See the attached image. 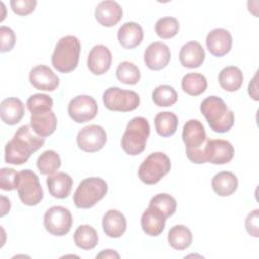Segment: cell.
<instances>
[{
  "mask_svg": "<svg viewBox=\"0 0 259 259\" xmlns=\"http://www.w3.org/2000/svg\"><path fill=\"white\" fill-rule=\"evenodd\" d=\"M171 60V52L169 47L161 41L150 44L144 53V61L146 66L153 70L159 71L164 69Z\"/></svg>",
  "mask_w": 259,
  "mask_h": 259,
  "instance_id": "4fadbf2b",
  "label": "cell"
},
{
  "mask_svg": "<svg viewBox=\"0 0 259 259\" xmlns=\"http://www.w3.org/2000/svg\"><path fill=\"white\" fill-rule=\"evenodd\" d=\"M16 189L22 203L28 206L38 204L44 197V191L38 176L29 169L18 172Z\"/></svg>",
  "mask_w": 259,
  "mask_h": 259,
  "instance_id": "52a82bcc",
  "label": "cell"
},
{
  "mask_svg": "<svg viewBox=\"0 0 259 259\" xmlns=\"http://www.w3.org/2000/svg\"><path fill=\"white\" fill-rule=\"evenodd\" d=\"M44 144V137L38 136L31 126L27 124L22 125L5 145L4 160L7 164H24L30 158L31 154L39 150Z\"/></svg>",
  "mask_w": 259,
  "mask_h": 259,
  "instance_id": "6da1fadb",
  "label": "cell"
},
{
  "mask_svg": "<svg viewBox=\"0 0 259 259\" xmlns=\"http://www.w3.org/2000/svg\"><path fill=\"white\" fill-rule=\"evenodd\" d=\"M166 220L167 218L159 209L149 205L142 214L141 226L147 235L157 237L164 231Z\"/></svg>",
  "mask_w": 259,
  "mask_h": 259,
  "instance_id": "d6986e66",
  "label": "cell"
},
{
  "mask_svg": "<svg viewBox=\"0 0 259 259\" xmlns=\"http://www.w3.org/2000/svg\"><path fill=\"white\" fill-rule=\"evenodd\" d=\"M74 242L77 247L83 250H91L98 243L97 232L89 225H81L74 233Z\"/></svg>",
  "mask_w": 259,
  "mask_h": 259,
  "instance_id": "f1b7e54d",
  "label": "cell"
},
{
  "mask_svg": "<svg viewBox=\"0 0 259 259\" xmlns=\"http://www.w3.org/2000/svg\"><path fill=\"white\" fill-rule=\"evenodd\" d=\"M102 228L110 238L121 237L126 230V219L117 209H109L102 218Z\"/></svg>",
  "mask_w": 259,
  "mask_h": 259,
  "instance_id": "7402d4cb",
  "label": "cell"
},
{
  "mask_svg": "<svg viewBox=\"0 0 259 259\" xmlns=\"http://www.w3.org/2000/svg\"><path fill=\"white\" fill-rule=\"evenodd\" d=\"M244 81L242 71L235 66L225 67L219 74L220 86L230 92L237 91L241 88Z\"/></svg>",
  "mask_w": 259,
  "mask_h": 259,
  "instance_id": "4316f807",
  "label": "cell"
},
{
  "mask_svg": "<svg viewBox=\"0 0 259 259\" xmlns=\"http://www.w3.org/2000/svg\"><path fill=\"white\" fill-rule=\"evenodd\" d=\"M150 135L149 121L142 116H136L130 120L121 138L122 150L131 156L141 154Z\"/></svg>",
  "mask_w": 259,
  "mask_h": 259,
  "instance_id": "277c9868",
  "label": "cell"
},
{
  "mask_svg": "<svg viewBox=\"0 0 259 259\" xmlns=\"http://www.w3.org/2000/svg\"><path fill=\"white\" fill-rule=\"evenodd\" d=\"M179 30V22L175 17L166 16L160 18L155 25L157 35L163 39L172 38Z\"/></svg>",
  "mask_w": 259,
  "mask_h": 259,
  "instance_id": "d590c367",
  "label": "cell"
},
{
  "mask_svg": "<svg viewBox=\"0 0 259 259\" xmlns=\"http://www.w3.org/2000/svg\"><path fill=\"white\" fill-rule=\"evenodd\" d=\"M73 224L70 210L64 206L55 205L50 207L44 215L45 229L54 236L62 237L68 234Z\"/></svg>",
  "mask_w": 259,
  "mask_h": 259,
  "instance_id": "9c48e42d",
  "label": "cell"
},
{
  "mask_svg": "<svg viewBox=\"0 0 259 259\" xmlns=\"http://www.w3.org/2000/svg\"><path fill=\"white\" fill-rule=\"evenodd\" d=\"M97 103L92 96L77 95L68 104L69 116L78 123H84L93 119L97 114Z\"/></svg>",
  "mask_w": 259,
  "mask_h": 259,
  "instance_id": "30bf717a",
  "label": "cell"
},
{
  "mask_svg": "<svg viewBox=\"0 0 259 259\" xmlns=\"http://www.w3.org/2000/svg\"><path fill=\"white\" fill-rule=\"evenodd\" d=\"M171 169L170 158L162 152L150 154L140 165L138 170L139 178L148 185L158 183Z\"/></svg>",
  "mask_w": 259,
  "mask_h": 259,
  "instance_id": "8992f818",
  "label": "cell"
},
{
  "mask_svg": "<svg viewBox=\"0 0 259 259\" xmlns=\"http://www.w3.org/2000/svg\"><path fill=\"white\" fill-rule=\"evenodd\" d=\"M24 115V105L17 97H8L1 101L0 116L4 123L14 125L18 123Z\"/></svg>",
  "mask_w": 259,
  "mask_h": 259,
  "instance_id": "44dd1931",
  "label": "cell"
},
{
  "mask_svg": "<svg viewBox=\"0 0 259 259\" xmlns=\"http://www.w3.org/2000/svg\"><path fill=\"white\" fill-rule=\"evenodd\" d=\"M202 151L205 163L215 165L227 164L234 157V147L229 141L222 139L207 141Z\"/></svg>",
  "mask_w": 259,
  "mask_h": 259,
  "instance_id": "7c38bea8",
  "label": "cell"
},
{
  "mask_svg": "<svg viewBox=\"0 0 259 259\" xmlns=\"http://www.w3.org/2000/svg\"><path fill=\"white\" fill-rule=\"evenodd\" d=\"M248 92L249 95L254 99V100H258V90H257V74H255V76L253 77L252 81L249 83V87H248Z\"/></svg>",
  "mask_w": 259,
  "mask_h": 259,
  "instance_id": "b9f144b4",
  "label": "cell"
},
{
  "mask_svg": "<svg viewBox=\"0 0 259 259\" xmlns=\"http://www.w3.org/2000/svg\"><path fill=\"white\" fill-rule=\"evenodd\" d=\"M149 205L159 209L167 219L173 215L176 210V200L168 193L156 194L151 198Z\"/></svg>",
  "mask_w": 259,
  "mask_h": 259,
  "instance_id": "e575fe53",
  "label": "cell"
},
{
  "mask_svg": "<svg viewBox=\"0 0 259 259\" xmlns=\"http://www.w3.org/2000/svg\"><path fill=\"white\" fill-rule=\"evenodd\" d=\"M205 59V53L198 41H188L182 46L179 52V60L183 67L194 69L202 65Z\"/></svg>",
  "mask_w": 259,
  "mask_h": 259,
  "instance_id": "ffe728a7",
  "label": "cell"
},
{
  "mask_svg": "<svg viewBox=\"0 0 259 259\" xmlns=\"http://www.w3.org/2000/svg\"><path fill=\"white\" fill-rule=\"evenodd\" d=\"M10 209V201L5 196H1V217H4Z\"/></svg>",
  "mask_w": 259,
  "mask_h": 259,
  "instance_id": "ee69618b",
  "label": "cell"
},
{
  "mask_svg": "<svg viewBox=\"0 0 259 259\" xmlns=\"http://www.w3.org/2000/svg\"><path fill=\"white\" fill-rule=\"evenodd\" d=\"M258 209H254L252 212H250L245 221V228L250 236H253L255 238L259 237V224H258Z\"/></svg>",
  "mask_w": 259,
  "mask_h": 259,
  "instance_id": "60d3db41",
  "label": "cell"
},
{
  "mask_svg": "<svg viewBox=\"0 0 259 259\" xmlns=\"http://www.w3.org/2000/svg\"><path fill=\"white\" fill-rule=\"evenodd\" d=\"M81 44L74 35H66L57 42L52 55L53 67L61 73L74 71L79 62Z\"/></svg>",
  "mask_w": 259,
  "mask_h": 259,
  "instance_id": "3957f363",
  "label": "cell"
},
{
  "mask_svg": "<svg viewBox=\"0 0 259 259\" xmlns=\"http://www.w3.org/2000/svg\"><path fill=\"white\" fill-rule=\"evenodd\" d=\"M206 47L214 57H223L232 49L233 38L231 33L224 28H214L206 36Z\"/></svg>",
  "mask_w": 259,
  "mask_h": 259,
  "instance_id": "ac0fdd59",
  "label": "cell"
},
{
  "mask_svg": "<svg viewBox=\"0 0 259 259\" xmlns=\"http://www.w3.org/2000/svg\"><path fill=\"white\" fill-rule=\"evenodd\" d=\"M155 127L161 137H170L174 135L178 125V118L171 111L159 112L155 116Z\"/></svg>",
  "mask_w": 259,
  "mask_h": 259,
  "instance_id": "f546056e",
  "label": "cell"
},
{
  "mask_svg": "<svg viewBox=\"0 0 259 259\" xmlns=\"http://www.w3.org/2000/svg\"><path fill=\"white\" fill-rule=\"evenodd\" d=\"M144 37V31L140 24L134 21L123 23L117 31V39L124 49L138 47Z\"/></svg>",
  "mask_w": 259,
  "mask_h": 259,
  "instance_id": "cb8c5ba5",
  "label": "cell"
},
{
  "mask_svg": "<svg viewBox=\"0 0 259 259\" xmlns=\"http://www.w3.org/2000/svg\"><path fill=\"white\" fill-rule=\"evenodd\" d=\"M47 185L53 197L63 199L69 196L73 186V179L65 172H58L47 178Z\"/></svg>",
  "mask_w": 259,
  "mask_h": 259,
  "instance_id": "603a6c76",
  "label": "cell"
},
{
  "mask_svg": "<svg viewBox=\"0 0 259 259\" xmlns=\"http://www.w3.org/2000/svg\"><path fill=\"white\" fill-rule=\"evenodd\" d=\"M36 166L41 174L52 175L60 168L61 158L56 151L47 150L38 157Z\"/></svg>",
  "mask_w": 259,
  "mask_h": 259,
  "instance_id": "1f68e13d",
  "label": "cell"
},
{
  "mask_svg": "<svg viewBox=\"0 0 259 259\" xmlns=\"http://www.w3.org/2000/svg\"><path fill=\"white\" fill-rule=\"evenodd\" d=\"M182 140L185 144L186 152L199 150L206 140L203 124L197 119H189L182 128Z\"/></svg>",
  "mask_w": 259,
  "mask_h": 259,
  "instance_id": "9a60e30c",
  "label": "cell"
},
{
  "mask_svg": "<svg viewBox=\"0 0 259 259\" xmlns=\"http://www.w3.org/2000/svg\"><path fill=\"white\" fill-rule=\"evenodd\" d=\"M96 258H119V254L116 253L114 250H103L101 251Z\"/></svg>",
  "mask_w": 259,
  "mask_h": 259,
  "instance_id": "7bdbcfd3",
  "label": "cell"
},
{
  "mask_svg": "<svg viewBox=\"0 0 259 259\" xmlns=\"http://www.w3.org/2000/svg\"><path fill=\"white\" fill-rule=\"evenodd\" d=\"M211 187L219 196H229L238 188V178L230 171L217 173L211 180Z\"/></svg>",
  "mask_w": 259,
  "mask_h": 259,
  "instance_id": "484cf974",
  "label": "cell"
},
{
  "mask_svg": "<svg viewBox=\"0 0 259 259\" xmlns=\"http://www.w3.org/2000/svg\"><path fill=\"white\" fill-rule=\"evenodd\" d=\"M168 242L175 250H185L192 243L191 231L183 225H176L168 233Z\"/></svg>",
  "mask_w": 259,
  "mask_h": 259,
  "instance_id": "83f0119b",
  "label": "cell"
},
{
  "mask_svg": "<svg viewBox=\"0 0 259 259\" xmlns=\"http://www.w3.org/2000/svg\"><path fill=\"white\" fill-rule=\"evenodd\" d=\"M116 78L126 85H136L141 79L139 68L132 62H121L116 68Z\"/></svg>",
  "mask_w": 259,
  "mask_h": 259,
  "instance_id": "d6a6232c",
  "label": "cell"
},
{
  "mask_svg": "<svg viewBox=\"0 0 259 259\" xmlns=\"http://www.w3.org/2000/svg\"><path fill=\"white\" fill-rule=\"evenodd\" d=\"M37 2L35 0H11L10 6L17 15H27L34 11Z\"/></svg>",
  "mask_w": 259,
  "mask_h": 259,
  "instance_id": "ab89813d",
  "label": "cell"
},
{
  "mask_svg": "<svg viewBox=\"0 0 259 259\" xmlns=\"http://www.w3.org/2000/svg\"><path fill=\"white\" fill-rule=\"evenodd\" d=\"M181 87L187 94L197 96L205 91L207 88V81L202 74L188 73L182 78Z\"/></svg>",
  "mask_w": 259,
  "mask_h": 259,
  "instance_id": "4dcf8cb0",
  "label": "cell"
},
{
  "mask_svg": "<svg viewBox=\"0 0 259 259\" xmlns=\"http://www.w3.org/2000/svg\"><path fill=\"white\" fill-rule=\"evenodd\" d=\"M106 140L105 130L97 124H89L79 131L77 135L78 147L87 153H94L101 150Z\"/></svg>",
  "mask_w": 259,
  "mask_h": 259,
  "instance_id": "8fae6325",
  "label": "cell"
},
{
  "mask_svg": "<svg viewBox=\"0 0 259 259\" xmlns=\"http://www.w3.org/2000/svg\"><path fill=\"white\" fill-rule=\"evenodd\" d=\"M177 92L170 85L157 86L152 92V99L154 103L161 107L173 105L177 101Z\"/></svg>",
  "mask_w": 259,
  "mask_h": 259,
  "instance_id": "836d02e7",
  "label": "cell"
},
{
  "mask_svg": "<svg viewBox=\"0 0 259 259\" xmlns=\"http://www.w3.org/2000/svg\"><path fill=\"white\" fill-rule=\"evenodd\" d=\"M30 126L40 137L51 136L57 127V117L52 110L31 113Z\"/></svg>",
  "mask_w": 259,
  "mask_h": 259,
  "instance_id": "d4e9b609",
  "label": "cell"
},
{
  "mask_svg": "<svg viewBox=\"0 0 259 259\" xmlns=\"http://www.w3.org/2000/svg\"><path fill=\"white\" fill-rule=\"evenodd\" d=\"M0 40H1L0 52L6 53L13 49L16 41V36L10 27L2 25L0 27Z\"/></svg>",
  "mask_w": 259,
  "mask_h": 259,
  "instance_id": "f35d334b",
  "label": "cell"
},
{
  "mask_svg": "<svg viewBox=\"0 0 259 259\" xmlns=\"http://www.w3.org/2000/svg\"><path fill=\"white\" fill-rule=\"evenodd\" d=\"M18 172H16L12 168H2L0 171V180H1V188L3 190H13L16 189V181H17Z\"/></svg>",
  "mask_w": 259,
  "mask_h": 259,
  "instance_id": "74e56055",
  "label": "cell"
},
{
  "mask_svg": "<svg viewBox=\"0 0 259 259\" xmlns=\"http://www.w3.org/2000/svg\"><path fill=\"white\" fill-rule=\"evenodd\" d=\"M107 189V183L102 178H85L74 193V203L78 208H90L106 195Z\"/></svg>",
  "mask_w": 259,
  "mask_h": 259,
  "instance_id": "5b68a950",
  "label": "cell"
},
{
  "mask_svg": "<svg viewBox=\"0 0 259 259\" xmlns=\"http://www.w3.org/2000/svg\"><path fill=\"white\" fill-rule=\"evenodd\" d=\"M94 16L96 21L102 26L111 27L120 21L122 17V8L116 1H101L95 8Z\"/></svg>",
  "mask_w": 259,
  "mask_h": 259,
  "instance_id": "2e32d148",
  "label": "cell"
},
{
  "mask_svg": "<svg viewBox=\"0 0 259 259\" xmlns=\"http://www.w3.org/2000/svg\"><path fill=\"white\" fill-rule=\"evenodd\" d=\"M26 105L30 113L50 111L53 107V99L45 93H35L28 97Z\"/></svg>",
  "mask_w": 259,
  "mask_h": 259,
  "instance_id": "8d00e7d4",
  "label": "cell"
},
{
  "mask_svg": "<svg viewBox=\"0 0 259 259\" xmlns=\"http://www.w3.org/2000/svg\"><path fill=\"white\" fill-rule=\"evenodd\" d=\"M200 111L210 128L215 133H227L234 125V112L218 96H207L200 104Z\"/></svg>",
  "mask_w": 259,
  "mask_h": 259,
  "instance_id": "7a4b0ae2",
  "label": "cell"
},
{
  "mask_svg": "<svg viewBox=\"0 0 259 259\" xmlns=\"http://www.w3.org/2000/svg\"><path fill=\"white\" fill-rule=\"evenodd\" d=\"M112 62L110 50L103 45L94 46L87 57V67L94 75H102L106 73Z\"/></svg>",
  "mask_w": 259,
  "mask_h": 259,
  "instance_id": "5bb4252c",
  "label": "cell"
},
{
  "mask_svg": "<svg viewBox=\"0 0 259 259\" xmlns=\"http://www.w3.org/2000/svg\"><path fill=\"white\" fill-rule=\"evenodd\" d=\"M29 82L36 89L54 91L59 86L60 79L51 68L45 65H38L30 70Z\"/></svg>",
  "mask_w": 259,
  "mask_h": 259,
  "instance_id": "e0dca14e",
  "label": "cell"
},
{
  "mask_svg": "<svg viewBox=\"0 0 259 259\" xmlns=\"http://www.w3.org/2000/svg\"><path fill=\"white\" fill-rule=\"evenodd\" d=\"M102 100L107 109L120 112L135 110L140 104V96L137 92L115 86L105 89Z\"/></svg>",
  "mask_w": 259,
  "mask_h": 259,
  "instance_id": "ba28073f",
  "label": "cell"
}]
</instances>
